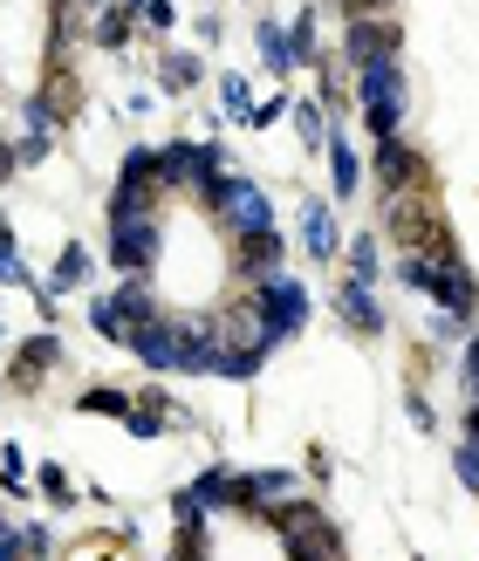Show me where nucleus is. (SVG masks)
Here are the masks:
<instances>
[{
    "instance_id": "obj_41",
    "label": "nucleus",
    "mask_w": 479,
    "mask_h": 561,
    "mask_svg": "<svg viewBox=\"0 0 479 561\" xmlns=\"http://www.w3.org/2000/svg\"><path fill=\"white\" fill-rule=\"evenodd\" d=\"M227 185H233V164H227V172H213L206 185H192V206H199L206 219H219V206H227Z\"/></svg>"
},
{
    "instance_id": "obj_47",
    "label": "nucleus",
    "mask_w": 479,
    "mask_h": 561,
    "mask_svg": "<svg viewBox=\"0 0 479 561\" xmlns=\"http://www.w3.org/2000/svg\"><path fill=\"white\" fill-rule=\"evenodd\" d=\"M404 417H411L418 432H438V411H432V398H425V390H404Z\"/></svg>"
},
{
    "instance_id": "obj_48",
    "label": "nucleus",
    "mask_w": 479,
    "mask_h": 561,
    "mask_svg": "<svg viewBox=\"0 0 479 561\" xmlns=\"http://www.w3.org/2000/svg\"><path fill=\"white\" fill-rule=\"evenodd\" d=\"M192 42H199V48H213V42H227V14H219V8H206L199 21H192Z\"/></svg>"
},
{
    "instance_id": "obj_16",
    "label": "nucleus",
    "mask_w": 479,
    "mask_h": 561,
    "mask_svg": "<svg viewBox=\"0 0 479 561\" xmlns=\"http://www.w3.org/2000/svg\"><path fill=\"white\" fill-rule=\"evenodd\" d=\"M124 350L145 363V377H179V329H172V308H164V316H151V322H137Z\"/></svg>"
},
{
    "instance_id": "obj_36",
    "label": "nucleus",
    "mask_w": 479,
    "mask_h": 561,
    "mask_svg": "<svg viewBox=\"0 0 479 561\" xmlns=\"http://www.w3.org/2000/svg\"><path fill=\"white\" fill-rule=\"evenodd\" d=\"M35 493L48 500L55 514H69V507H76V480H69V466H55V459H48V466H35Z\"/></svg>"
},
{
    "instance_id": "obj_7",
    "label": "nucleus",
    "mask_w": 479,
    "mask_h": 561,
    "mask_svg": "<svg viewBox=\"0 0 479 561\" xmlns=\"http://www.w3.org/2000/svg\"><path fill=\"white\" fill-rule=\"evenodd\" d=\"M62 363H69L62 329L42 322V329H27L21 343H14V356H8V370H0V377H8V390H21V398H27V390H42L55 370H62Z\"/></svg>"
},
{
    "instance_id": "obj_24",
    "label": "nucleus",
    "mask_w": 479,
    "mask_h": 561,
    "mask_svg": "<svg viewBox=\"0 0 479 561\" xmlns=\"http://www.w3.org/2000/svg\"><path fill=\"white\" fill-rule=\"evenodd\" d=\"M110 301H117L124 329L151 322V316H164V301H158V288H151V274H117V288H110Z\"/></svg>"
},
{
    "instance_id": "obj_19",
    "label": "nucleus",
    "mask_w": 479,
    "mask_h": 561,
    "mask_svg": "<svg viewBox=\"0 0 479 561\" xmlns=\"http://www.w3.org/2000/svg\"><path fill=\"white\" fill-rule=\"evenodd\" d=\"M199 82H206V55L199 48H158V69H151L158 96H192Z\"/></svg>"
},
{
    "instance_id": "obj_59",
    "label": "nucleus",
    "mask_w": 479,
    "mask_h": 561,
    "mask_svg": "<svg viewBox=\"0 0 479 561\" xmlns=\"http://www.w3.org/2000/svg\"><path fill=\"white\" fill-rule=\"evenodd\" d=\"M8 335H14V329H8V322H0V343H8Z\"/></svg>"
},
{
    "instance_id": "obj_49",
    "label": "nucleus",
    "mask_w": 479,
    "mask_h": 561,
    "mask_svg": "<svg viewBox=\"0 0 479 561\" xmlns=\"http://www.w3.org/2000/svg\"><path fill=\"white\" fill-rule=\"evenodd\" d=\"M432 343L459 350V343H466V322H459V316H445V308H438V316H432Z\"/></svg>"
},
{
    "instance_id": "obj_20",
    "label": "nucleus",
    "mask_w": 479,
    "mask_h": 561,
    "mask_svg": "<svg viewBox=\"0 0 479 561\" xmlns=\"http://www.w3.org/2000/svg\"><path fill=\"white\" fill-rule=\"evenodd\" d=\"M281 27H288V62L295 69H316L322 62V0H295V14L288 21H281Z\"/></svg>"
},
{
    "instance_id": "obj_51",
    "label": "nucleus",
    "mask_w": 479,
    "mask_h": 561,
    "mask_svg": "<svg viewBox=\"0 0 479 561\" xmlns=\"http://www.w3.org/2000/svg\"><path fill=\"white\" fill-rule=\"evenodd\" d=\"M21 179V158H14V137H0V185Z\"/></svg>"
},
{
    "instance_id": "obj_56",
    "label": "nucleus",
    "mask_w": 479,
    "mask_h": 561,
    "mask_svg": "<svg viewBox=\"0 0 479 561\" xmlns=\"http://www.w3.org/2000/svg\"><path fill=\"white\" fill-rule=\"evenodd\" d=\"M117 8H130V14H145V0H117Z\"/></svg>"
},
{
    "instance_id": "obj_35",
    "label": "nucleus",
    "mask_w": 479,
    "mask_h": 561,
    "mask_svg": "<svg viewBox=\"0 0 479 561\" xmlns=\"http://www.w3.org/2000/svg\"><path fill=\"white\" fill-rule=\"evenodd\" d=\"M82 316H90V335H103L110 350L130 343V329H124V316H117V301H110V295H90V301H82Z\"/></svg>"
},
{
    "instance_id": "obj_40",
    "label": "nucleus",
    "mask_w": 479,
    "mask_h": 561,
    "mask_svg": "<svg viewBox=\"0 0 479 561\" xmlns=\"http://www.w3.org/2000/svg\"><path fill=\"white\" fill-rule=\"evenodd\" d=\"M21 527V561H55V535L48 520H14Z\"/></svg>"
},
{
    "instance_id": "obj_12",
    "label": "nucleus",
    "mask_w": 479,
    "mask_h": 561,
    "mask_svg": "<svg viewBox=\"0 0 479 561\" xmlns=\"http://www.w3.org/2000/svg\"><path fill=\"white\" fill-rule=\"evenodd\" d=\"M329 308H335V322H343L350 335H363V343H377V335L390 329V308H384V295L370 288V280H356V274H343V280H335Z\"/></svg>"
},
{
    "instance_id": "obj_50",
    "label": "nucleus",
    "mask_w": 479,
    "mask_h": 561,
    "mask_svg": "<svg viewBox=\"0 0 479 561\" xmlns=\"http://www.w3.org/2000/svg\"><path fill=\"white\" fill-rule=\"evenodd\" d=\"M329 8L350 21V14H398V0H329Z\"/></svg>"
},
{
    "instance_id": "obj_2",
    "label": "nucleus",
    "mask_w": 479,
    "mask_h": 561,
    "mask_svg": "<svg viewBox=\"0 0 479 561\" xmlns=\"http://www.w3.org/2000/svg\"><path fill=\"white\" fill-rule=\"evenodd\" d=\"M377 233L390 247H418V254H432V261L459 254V240H453V227H445V206H438L432 185L384 192V199H377Z\"/></svg>"
},
{
    "instance_id": "obj_8",
    "label": "nucleus",
    "mask_w": 479,
    "mask_h": 561,
    "mask_svg": "<svg viewBox=\"0 0 479 561\" xmlns=\"http://www.w3.org/2000/svg\"><path fill=\"white\" fill-rule=\"evenodd\" d=\"M335 55H343L350 69L384 62V55H404V21L398 14H350L343 35H335Z\"/></svg>"
},
{
    "instance_id": "obj_4",
    "label": "nucleus",
    "mask_w": 479,
    "mask_h": 561,
    "mask_svg": "<svg viewBox=\"0 0 479 561\" xmlns=\"http://www.w3.org/2000/svg\"><path fill=\"white\" fill-rule=\"evenodd\" d=\"M411 110V82H404V55H384V62L356 69V117L370 137H398Z\"/></svg>"
},
{
    "instance_id": "obj_45",
    "label": "nucleus",
    "mask_w": 479,
    "mask_h": 561,
    "mask_svg": "<svg viewBox=\"0 0 479 561\" xmlns=\"http://www.w3.org/2000/svg\"><path fill=\"white\" fill-rule=\"evenodd\" d=\"M48 151H55V137H35V130H21V137H14V158H21V172H35V164H48Z\"/></svg>"
},
{
    "instance_id": "obj_28",
    "label": "nucleus",
    "mask_w": 479,
    "mask_h": 561,
    "mask_svg": "<svg viewBox=\"0 0 479 561\" xmlns=\"http://www.w3.org/2000/svg\"><path fill=\"white\" fill-rule=\"evenodd\" d=\"M432 274H438V261L418 254V247H390V261H384V280H398L404 295H432Z\"/></svg>"
},
{
    "instance_id": "obj_5",
    "label": "nucleus",
    "mask_w": 479,
    "mask_h": 561,
    "mask_svg": "<svg viewBox=\"0 0 479 561\" xmlns=\"http://www.w3.org/2000/svg\"><path fill=\"white\" fill-rule=\"evenodd\" d=\"M308 316H316V295H308V280L295 267L253 280V322H261V335H267L274 350H288L295 335L308 329Z\"/></svg>"
},
{
    "instance_id": "obj_11",
    "label": "nucleus",
    "mask_w": 479,
    "mask_h": 561,
    "mask_svg": "<svg viewBox=\"0 0 479 561\" xmlns=\"http://www.w3.org/2000/svg\"><path fill=\"white\" fill-rule=\"evenodd\" d=\"M295 233H301V254L316 267L343 261V219H335V199H322V192H301L295 199Z\"/></svg>"
},
{
    "instance_id": "obj_26",
    "label": "nucleus",
    "mask_w": 479,
    "mask_h": 561,
    "mask_svg": "<svg viewBox=\"0 0 479 561\" xmlns=\"http://www.w3.org/2000/svg\"><path fill=\"white\" fill-rule=\"evenodd\" d=\"M213 90H219V124H233V130H247V117H253V76L247 69H219L213 76Z\"/></svg>"
},
{
    "instance_id": "obj_25",
    "label": "nucleus",
    "mask_w": 479,
    "mask_h": 561,
    "mask_svg": "<svg viewBox=\"0 0 479 561\" xmlns=\"http://www.w3.org/2000/svg\"><path fill=\"white\" fill-rule=\"evenodd\" d=\"M137 35H145V27H137V14H130V8H117V0L90 14V42H96L103 55H130V42H137Z\"/></svg>"
},
{
    "instance_id": "obj_30",
    "label": "nucleus",
    "mask_w": 479,
    "mask_h": 561,
    "mask_svg": "<svg viewBox=\"0 0 479 561\" xmlns=\"http://www.w3.org/2000/svg\"><path fill=\"white\" fill-rule=\"evenodd\" d=\"M130 404H137V390H117V383H90V390H76V411H90V417H130Z\"/></svg>"
},
{
    "instance_id": "obj_43",
    "label": "nucleus",
    "mask_w": 479,
    "mask_h": 561,
    "mask_svg": "<svg viewBox=\"0 0 479 561\" xmlns=\"http://www.w3.org/2000/svg\"><path fill=\"white\" fill-rule=\"evenodd\" d=\"M453 472H459V486L479 500V438H459L453 445Z\"/></svg>"
},
{
    "instance_id": "obj_22",
    "label": "nucleus",
    "mask_w": 479,
    "mask_h": 561,
    "mask_svg": "<svg viewBox=\"0 0 479 561\" xmlns=\"http://www.w3.org/2000/svg\"><path fill=\"white\" fill-rule=\"evenodd\" d=\"M308 76H316V103L329 110V117H350V103H356V69L343 62V55H322V62L316 69H308Z\"/></svg>"
},
{
    "instance_id": "obj_54",
    "label": "nucleus",
    "mask_w": 479,
    "mask_h": 561,
    "mask_svg": "<svg viewBox=\"0 0 479 561\" xmlns=\"http://www.w3.org/2000/svg\"><path fill=\"white\" fill-rule=\"evenodd\" d=\"M151 103H158V90H130V96H124L130 117H151Z\"/></svg>"
},
{
    "instance_id": "obj_42",
    "label": "nucleus",
    "mask_w": 479,
    "mask_h": 561,
    "mask_svg": "<svg viewBox=\"0 0 479 561\" xmlns=\"http://www.w3.org/2000/svg\"><path fill=\"white\" fill-rule=\"evenodd\" d=\"M137 27H145V35H179V0H145Z\"/></svg>"
},
{
    "instance_id": "obj_18",
    "label": "nucleus",
    "mask_w": 479,
    "mask_h": 561,
    "mask_svg": "<svg viewBox=\"0 0 479 561\" xmlns=\"http://www.w3.org/2000/svg\"><path fill=\"white\" fill-rule=\"evenodd\" d=\"M288 267V233H247V240H233V280H267V274H281Z\"/></svg>"
},
{
    "instance_id": "obj_57",
    "label": "nucleus",
    "mask_w": 479,
    "mask_h": 561,
    "mask_svg": "<svg viewBox=\"0 0 479 561\" xmlns=\"http://www.w3.org/2000/svg\"><path fill=\"white\" fill-rule=\"evenodd\" d=\"M0 404H8V377H0Z\"/></svg>"
},
{
    "instance_id": "obj_60",
    "label": "nucleus",
    "mask_w": 479,
    "mask_h": 561,
    "mask_svg": "<svg viewBox=\"0 0 479 561\" xmlns=\"http://www.w3.org/2000/svg\"><path fill=\"white\" fill-rule=\"evenodd\" d=\"M0 520H8V514H0Z\"/></svg>"
},
{
    "instance_id": "obj_6",
    "label": "nucleus",
    "mask_w": 479,
    "mask_h": 561,
    "mask_svg": "<svg viewBox=\"0 0 479 561\" xmlns=\"http://www.w3.org/2000/svg\"><path fill=\"white\" fill-rule=\"evenodd\" d=\"M227 145L219 137H172V145H158V192L164 199H179V192L206 185L213 172H227Z\"/></svg>"
},
{
    "instance_id": "obj_38",
    "label": "nucleus",
    "mask_w": 479,
    "mask_h": 561,
    "mask_svg": "<svg viewBox=\"0 0 479 561\" xmlns=\"http://www.w3.org/2000/svg\"><path fill=\"white\" fill-rule=\"evenodd\" d=\"M117 185H158V145H130L117 164Z\"/></svg>"
},
{
    "instance_id": "obj_27",
    "label": "nucleus",
    "mask_w": 479,
    "mask_h": 561,
    "mask_svg": "<svg viewBox=\"0 0 479 561\" xmlns=\"http://www.w3.org/2000/svg\"><path fill=\"white\" fill-rule=\"evenodd\" d=\"M253 48H261V69L274 82H288L295 62H288V27H281V14H253Z\"/></svg>"
},
{
    "instance_id": "obj_29",
    "label": "nucleus",
    "mask_w": 479,
    "mask_h": 561,
    "mask_svg": "<svg viewBox=\"0 0 479 561\" xmlns=\"http://www.w3.org/2000/svg\"><path fill=\"white\" fill-rule=\"evenodd\" d=\"M90 35L82 27V8L76 0H48V62H69V48Z\"/></svg>"
},
{
    "instance_id": "obj_32",
    "label": "nucleus",
    "mask_w": 479,
    "mask_h": 561,
    "mask_svg": "<svg viewBox=\"0 0 479 561\" xmlns=\"http://www.w3.org/2000/svg\"><path fill=\"white\" fill-rule=\"evenodd\" d=\"M288 117H295V137L322 158V145H329V110H322L316 96H295V103H288Z\"/></svg>"
},
{
    "instance_id": "obj_10",
    "label": "nucleus",
    "mask_w": 479,
    "mask_h": 561,
    "mask_svg": "<svg viewBox=\"0 0 479 561\" xmlns=\"http://www.w3.org/2000/svg\"><path fill=\"white\" fill-rule=\"evenodd\" d=\"M219 227H227L233 240H247V233H274V227H281V219H274V199H267V185L253 179V172H240V164H233L227 206H219Z\"/></svg>"
},
{
    "instance_id": "obj_23",
    "label": "nucleus",
    "mask_w": 479,
    "mask_h": 561,
    "mask_svg": "<svg viewBox=\"0 0 479 561\" xmlns=\"http://www.w3.org/2000/svg\"><path fill=\"white\" fill-rule=\"evenodd\" d=\"M35 96L55 110V124H62V130H76V117H82V76L69 62H48V76H42Z\"/></svg>"
},
{
    "instance_id": "obj_55",
    "label": "nucleus",
    "mask_w": 479,
    "mask_h": 561,
    "mask_svg": "<svg viewBox=\"0 0 479 561\" xmlns=\"http://www.w3.org/2000/svg\"><path fill=\"white\" fill-rule=\"evenodd\" d=\"M329 472H335V459H329L322 445H316V453H308V480H329Z\"/></svg>"
},
{
    "instance_id": "obj_13",
    "label": "nucleus",
    "mask_w": 479,
    "mask_h": 561,
    "mask_svg": "<svg viewBox=\"0 0 479 561\" xmlns=\"http://www.w3.org/2000/svg\"><path fill=\"white\" fill-rule=\"evenodd\" d=\"M301 493V480L288 466H253V472H233V514H274V507H288V500Z\"/></svg>"
},
{
    "instance_id": "obj_17",
    "label": "nucleus",
    "mask_w": 479,
    "mask_h": 561,
    "mask_svg": "<svg viewBox=\"0 0 479 561\" xmlns=\"http://www.w3.org/2000/svg\"><path fill=\"white\" fill-rule=\"evenodd\" d=\"M425 301H438L445 316H459V322L472 329V316H479V280H472L466 254H445V261H438V274H432V295H425Z\"/></svg>"
},
{
    "instance_id": "obj_44",
    "label": "nucleus",
    "mask_w": 479,
    "mask_h": 561,
    "mask_svg": "<svg viewBox=\"0 0 479 561\" xmlns=\"http://www.w3.org/2000/svg\"><path fill=\"white\" fill-rule=\"evenodd\" d=\"M288 103H295L288 90H274V96H261V103H253V117H247V130H274L281 117H288Z\"/></svg>"
},
{
    "instance_id": "obj_9",
    "label": "nucleus",
    "mask_w": 479,
    "mask_h": 561,
    "mask_svg": "<svg viewBox=\"0 0 479 561\" xmlns=\"http://www.w3.org/2000/svg\"><path fill=\"white\" fill-rule=\"evenodd\" d=\"M363 164H370V185H377V199H384V192L432 185V164H425V151H418L404 130H398V137H377V151L363 158Z\"/></svg>"
},
{
    "instance_id": "obj_1",
    "label": "nucleus",
    "mask_w": 479,
    "mask_h": 561,
    "mask_svg": "<svg viewBox=\"0 0 479 561\" xmlns=\"http://www.w3.org/2000/svg\"><path fill=\"white\" fill-rule=\"evenodd\" d=\"M103 261L117 274H158L164 261V192L158 185H110L103 199Z\"/></svg>"
},
{
    "instance_id": "obj_37",
    "label": "nucleus",
    "mask_w": 479,
    "mask_h": 561,
    "mask_svg": "<svg viewBox=\"0 0 479 561\" xmlns=\"http://www.w3.org/2000/svg\"><path fill=\"white\" fill-rule=\"evenodd\" d=\"M137 404L164 411V417H172V432H179V425H192V411L179 404V390H164V377H145V383H137Z\"/></svg>"
},
{
    "instance_id": "obj_15",
    "label": "nucleus",
    "mask_w": 479,
    "mask_h": 561,
    "mask_svg": "<svg viewBox=\"0 0 479 561\" xmlns=\"http://www.w3.org/2000/svg\"><path fill=\"white\" fill-rule=\"evenodd\" d=\"M322 158H329V199H335V206H350L356 192H363V179H370L363 151L350 145V117H329V145H322Z\"/></svg>"
},
{
    "instance_id": "obj_31",
    "label": "nucleus",
    "mask_w": 479,
    "mask_h": 561,
    "mask_svg": "<svg viewBox=\"0 0 479 561\" xmlns=\"http://www.w3.org/2000/svg\"><path fill=\"white\" fill-rule=\"evenodd\" d=\"M0 500H35V466L21 445H0Z\"/></svg>"
},
{
    "instance_id": "obj_58",
    "label": "nucleus",
    "mask_w": 479,
    "mask_h": 561,
    "mask_svg": "<svg viewBox=\"0 0 479 561\" xmlns=\"http://www.w3.org/2000/svg\"><path fill=\"white\" fill-rule=\"evenodd\" d=\"M82 8H110V0H82Z\"/></svg>"
},
{
    "instance_id": "obj_39",
    "label": "nucleus",
    "mask_w": 479,
    "mask_h": 561,
    "mask_svg": "<svg viewBox=\"0 0 479 561\" xmlns=\"http://www.w3.org/2000/svg\"><path fill=\"white\" fill-rule=\"evenodd\" d=\"M164 432H172V417H164V411H151V404H130V417H124V438H137V445H158Z\"/></svg>"
},
{
    "instance_id": "obj_46",
    "label": "nucleus",
    "mask_w": 479,
    "mask_h": 561,
    "mask_svg": "<svg viewBox=\"0 0 479 561\" xmlns=\"http://www.w3.org/2000/svg\"><path fill=\"white\" fill-rule=\"evenodd\" d=\"M459 383H466V398H479V335L466 329V343H459Z\"/></svg>"
},
{
    "instance_id": "obj_52",
    "label": "nucleus",
    "mask_w": 479,
    "mask_h": 561,
    "mask_svg": "<svg viewBox=\"0 0 479 561\" xmlns=\"http://www.w3.org/2000/svg\"><path fill=\"white\" fill-rule=\"evenodd\" d=\"M0 561H21V527L0 520Z\"/></svg>"
},
{
    "instance_id": "obj_34",
    "label": "nucleus",
    "mask_w": 479,
    "mask_h": 561,
    "mask_svg": "<svg viewBox=\"0 0 479 561\" xmlns=\"http://www.w3.org/2000/svg\"><path fill=\"white\" fill-rule=\"evenodd\" d=\"M213 554V520H172V554L164 561H206Z\"/></svg>"
},
{
    "instance_id": "obj_14",
    "label": "nucleus",
    "mask_w": 479,
    "mask_h": 561,
    "mask_svg": "<svg viewBox=\"0 0 479 561\" xmlns=\"http://www.w3.org/2000/svg\"><path fill=\"white\" fill-rule=\"evenodd\" d=\"M179 329V370L185 377H219V308L206 316H172Z\"/></svg>"
},
{
    "instance_id": "obj_53",
    "label": "nucleus",
    "mask_w": 479,
    "mask_h": 561,
    "mask_svg": "<svg viewBox=\"0 0 479 561\" xmlns=\"http://www.w3.org/2000/svg\"><path fill=\"white\" fill-rule=\"evenodd\" d=\"M0 254H21V227L8 219V206H0Z\"/></svg>"
},
{
    "instance_id": "obj_33",
    "label": "nucleus",
    "mask_w": 479,
    "mask_h": 561,
    "mask_svg": "<svg viewBox=\"0 0 479 561\" xmlns=\"http://www.w3.org/2000/svg\"><path fill=\"white\" fill-rule=\"evenodd\" d=\"M343 254H350V274L356 280H370V288L384 280V233H350Z\"/></svg>"
},
{
    "instance_id": "obj_21",
    "label": "nucleus",
    "mask_w": 479,
    "mask_h": 561,
    "mask_svg": "<svg viewBox=\"0 0 479 561\" xmlns=\"http://www.w3.org/2000/svg\"><path fill=\"white\" fill-rule=\"evenodd\" d=\"M90 280H96V254L82 240H62L55 247V267H48V295H90Z\"/></svg>"
},
{
    "instance_id": "obj_3",
    "label": "nucleus",
    "mask_w": 479,
    "mask_h": 561,
    "mask_svg": "<svg viewBox=\"0 0 479 561\" xmlns=\"http://www.w3.org/2000/svg\"><path fill=\"white\" fill-rule=\"evenodd\" d=\"M267 527H274V541H281L288 561H350L343 527H335L329 507H322V500H308V493H295L288 507H274Z\"/></svg>"
}]
</instances>
